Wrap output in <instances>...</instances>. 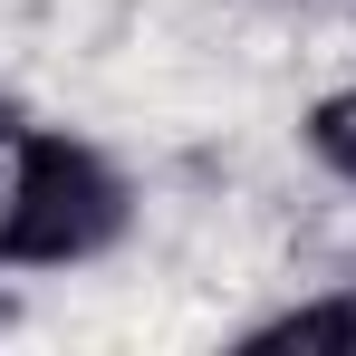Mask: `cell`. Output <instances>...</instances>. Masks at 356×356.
Returning <instances> with one entry per match:
<instances>
[{
  "instance_id": "cell-1",
  "label": "cell",
  "mask_w": 356,
  "mask_h": 356,
  "mask_svg": "<svg viewBox=\"0 0 356 356\" xmlns=\"http://www.w3.org/2000/svg\"><path fill=\"white\" fill-rule=\"evenodd\" d=\"M125 193L116 174L67 145V135H19L10 154V193H0V260L19 270H58V260H87L97 241H116Z\"/></svg>"
},
{
  "instance_id": "cell-2",
  "label": "cell",
  "mask_w": 356,
  "mask_h": 356,
  "mask_svg": "<svg viewBox=\"0 0 356 356\" xmlns=\"http://www.w3.org/2000/svg\"><path fill=\"white\" fill-rule=\"evenodd\" d=\"M308 145H318V154H327V164L356 183V97H327V106L308 116Z\"/></svg>"
}]
</instances>
